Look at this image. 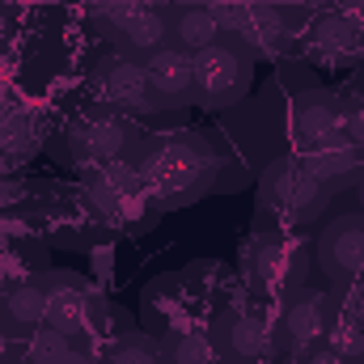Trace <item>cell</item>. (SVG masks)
<instances>
[{"instance_id":"obj_10","label":"cell","mask_w":364,"mask_h":364,"mask_svg":"<svg viewBox=\"0 0 364 364\" xmlns=\"http://www.w3.org/2000/svg\"><path fill=\"white\" fill-rule=\"evenodd\" d=\"M212 348L225 364H259L272 356L275 326L255 309H225V314H216Z\"/></svg>"},{"instance_id":"obj_14","label":"cell","mask_w":364,"mask_h":364,"mask_svg":"<svg viewBox=\"0 0 364 364\" xmlns=\"http://www.w3.org/2000/svg\"><path fill=\"white\" fill-rule=\"evenodd\" d=\"M149 90L157 97V110H186L195 102V60L178 47H161L144 60Z\"/></svg>"},{"instance_id":"obj_33","label":"cell","mask_w":364,"mask_h":364,"mask_svg":"<svg viewBox=\"0 0 364 364\" xmlns=\"http://www.w3.org/2000/svg\"><path fill=\"white\" fill-rule=\"evenodd\" d=\"M279 4V0H275ZM284 4H301V9H335V0H284Z\"/></svg>"},{"instance_id":"obj_6","label":"cell","mask_w":364,"mask_h":364,"mask_svg":"<svg viewBox=\"0 0 364 364\" xmlns=\"http://www.w3.org/2000/svg\"><path fill=\"white\" fill-rule=\"evenodd\" d=\"M90 203L106 216V220H119V225L132 229V233L144 229V225H153L157 212H161V208L153 203L144 178H140L136 161H110V166H102L90 178Z\"/></svg>"},{"instance_id":"obj_5","label":"cell","mask_w":364,"mask_h":364,"mask_svg":"<svg viewBox=\"0 0 364 364\" xmlns=\"http://www.w3.org/2000/svg\"><path fill=\"white\" fill-rule=\"evenodd\" d=\"M43 292H47V326L68 335V339H85L90 331H97L110 309L102 301V292L93 288L85 275L77 272H43L38 275Z\"/></svg>"},{"instance_id":"obj_36","label":"cell","mask_w":364,"mask_h":364,"mask_svg":"<svg viewBox=\"0 0 364 364\" xmlns=\"http://www.w3.org/2000/svg\"><path fill=\"white\" fill-rule=\"evenodd\" d=\"M0 4H9V0H0Z\"/></svg>"},{"instance_id":"obj_16","label":"cell","mask_w":364,"mask_h":364,"mask_svg":"<svg viewBox=\"0 0 364 364\" xmlns=\"http://www.w3.org/2000/svg\"><path fill=\"white\" fill-rule=\"evenodd\" d=\"M305 47L322 64H352L356 55H364V34L343 13H318L305 30Z\"/></svg>"},{"instance_id":"obj_22","label":"cell","mask_w":364,"mask_h":364,"mask_svg":"<svg viewBox=\"0 0 364 364\" xmlns=\"http://www.w3.org/2000/svg\"><path fill=\"white\" fill-rule=\"evenodd\" d=\"M322 343L339 356V364H364V326L343 318V314H335V322H331Z\"/></svg>"},{"instance_id":"obj_26","label":"cell","mask_w":364,"mask_h":364,"mask_svg":"<svg viewBox=\"0 0 364 364\" xmlns=\"http://www.w3.org/2000/svg\"><path fill=\"white\" fill-rule=\"evenodd\" d=\"M343 136L364 149V93L343 97Z\"/></svg>"},{"instance_id":"obj_7","label":"cell","mask_w":364,"mask_h":364,"mask_svg":"<svg viewBox=\"0 0 364 364\" xmlns=\"http://www.w3.org/2000/svg\"><path fill=\"white\" fill-rule=\"evenodd\" d=\"M136 132L127 123V114L119 110H90L81 119L68 123V157L73 161H90V166H110V161H123V153L132 149Z\"/></svg>"},{"instance_id":"obj_19","label":"cell","mask_w":364,"mask_h":364,"mask_svg":"<svg viewBox=\"0 0 364 364\" xmlns=\"http://www.w3.org/2000/svg\"><path fill=\"white\" fill-rule=\"evenodd\" d=\"M166 13H170V47H178L186 55H195V51H203L220 38V21L203 0L166 4Z\"/></svg>"},{"instance_id":"obj_29","label":"cell","mask_w":364,"mask_h":364,"mask_svg":"<svg viewBox=\"0 0 364 364\" xmlns=\"http://www.w3.org/2000/svg\"><path fill=\"white\" fill-rule=\"evenodd\" d=\"M335 13H343V17L364 34V0H335Z\"/></svg>"},{"instance_id":"obj_35","label":"cell","mask_w":364,"mask_h":364,"mask_svg":"<svg viewBox=\"0 0 364 364\" xmlns=\"http://www.w3.org/2000/svg\"><path fill=\"white\" fill-rule=\"evenodd\" d=\"M356 191H360V203H364V170H360V178H356Z\"/></svg>"},{"instance_id":"obj_9","label":"cell","mask_w":364,"mask_h":364,"mask_svg":"<svg viewBox=\"0 0 364 364\" xmlns=\"http://www.w3.org/2000/svg\"><path fill=\"white\" fill-rule=\"evenodd\" d=\"M93 85L106 97V106L119 110V114H157V97L149 90L144 64L132 60V55H123V51H110V55L97 60Z\"/></svg>"},{"instance_id":"obj_20","label":"cell","mask_w":364,"mask_h":364,"mask_svg":"<svg viewBox=\"0 0 364 364\" xmlns=\"http://www.w3.org/2000/svg\"><path fill=\"white\" fill-rule=\"evenodd\" d=\"M161 356H166V364H216L220 360L212 339L199 335V331H170L161 339Z\"/></svg>"},{"instance_id":"obj_4","label":"cell","mask_w":364,"mask_h":364,"mask_svg":"<svg viewBox=\"0 0 364 364\" xmlns=\"http://www.w3.org/2000/svg\"><path fill=\"white\" fill-rule=\"evenodd\" d=\"M242 272L250 284L288 296V292L305 288V279H309V250L301 242L284 237L279 229H263L242 246Z\"/></svg>"},{"instance_id":"obj_13","label":"cell","mask_w":364,"mask_h":364,"mask_svg":"<svg viewBox=\"0 0 364 364\" xmlns=\"http://www.w3.org/2000/svg\"><path fill=\"white\" fill-rule=\"evenodd\" d=\"M106 34L119 43L123 55H132V60L144 64L149 55H157L161 47H170V13L157 0H136L114 26H106Z\"/></svg>"},{"instance_id":"obj_18","label":"cell","mask_w":364,"mask_h":364,"mask_svg":"<svg viewBox=\"0 0 364 364\" xmlns=\"http://www.w3.org/2000/svg\"><path fill=\"white\" fill-rule=\"evenodd\" d=\"M0 322L9 326L13 339H34L47 326V292H43L38 275L26 279V284H13L0 296Z\"/></svg>"},{"instance_id":"obj_11","label":"cell","mask_w":364,"mask_h":364,"mask_svg":"<svg viewBox=\"0 0 364 364\" xmlns=\"http://www.w3.org/2000/svg\"><path fill=\"white\" fill-rule=\"evenodd\" d=\"M318 267L331 284L364 279V212H343L318 233Z\"/></svg>"},{"instance_id":"obj_21","label":"cell","mask_w":364,"mask_h":364,"mask_svg":"<svg viewBox=\"0 0 364 364\" xmlns=\"http://www.w3.org/2000/svg\"><path fill=\"white\" fill-rule=\"evenodd\" d=\"M106 364H166V356H161V343H157V339H149L144 331H132V326H127V331L114 339Z\"/></svg>"},{"instance_id":"obj_1","label":"cell","mask_w":364,"mask_h":364,"mask_svg":"<svg viewBox=\"0 0 364 364\" xmlns=\"http://www.w3.org/2000/svg\"><path fill=\"white\" fill-rule=\"evenodd\" d=\"M136 170L161 212L203 199L220 178V153L199 132H170L140 149Z\"/></svg>"},{"instance_id":"obj_12","label":"cell","mask_w":364,"mask_h":364,"mask_svg":"<svg viewBox=\"0 0 364 364\" xmlns=\"http://www.w3.org/2000/svg\"><path fill=\"white\" fill-rule=\"evenodd\" d=\"M220 21V34L233 38L250 60L255 55H272L275 47H284L288 38V17L275 0H263V4H250V9H225L216 13Z\"/></svg>"},{"instance_id":"obj_17","label":"cell","mask_w":364,"mask_h":364,"mask_svg":"<svg viewBox=\"0 0 364 364\" xmlns=\"http://www.w3.org/2000/svg\"><path fill=\"white\" fill-rule=\"evenodd\" d=\"M301 161H305V170L322 182L326 191H339V186H348L352 178H360L364 149H360V144H352L348 136H339V140H331V144L305 149V153H301Z\"/></svg>"},{"instance_id":"obj_2","label":"cell","mask_w":364,"mask_h":364,"mask_svg":"<svg viewBox=\"0 0 364 364\" xmlns=\"http://www.w3.org/2000/svg\"><path fill=\"white\" fill-rule=\"evenodd\" d=\"M255 203H259V220L284 233V229H301L318 220L331 203V191L305 170L301 157H279L263 170Z\"/></svg>"},{"instance_id":"obj_23","label":"cell","mask_w":364,"mask_h":364,"mask_svg":"<svg viewBox=\"0 0 364 364\" xmlns=\"http://www.w3.org/2000/svg\"><path fill=\"white\" fill-rule=\"evenodd\" d=\"M73 352V339L43 326L34 339H26V352H21V364H64V356Z\"/></svg>"},{"instance_id":"obj_34","label":"cell","mask_w":364,"mask_h":364,"mask_svg":"<svg viewBox=\"0 0 364 364\" xmlns=\"http://www.w3.org/2000/svg\"><path fill=\"white\" fill-rule=\"evenodd\" d=\"M4 43H9V21L0 17V51H4Z\"/></svg>"},{"instance_id":"obj_24","label":"cell","mask_w":364,"mask_h":364,"mask_svg":"<svg viewBox=\"0 0 364 364\" xmlns=\"http://www.w3.org/2000/svg\"><path fill=\"white\" fill-rule=\"evenodd\" d=\"M0 149L9 157H26L34 149V123L26 110H4L0 114Z\"/></svg>"},{"instance_id":"obj_3","label":"cell","mask_w":364,"mask_h":364,"mask_svg":"<svg viewBox=\"0 0 364 364\" xmlns=\"http://www.w3.org/2000/svg\"><path fill=\"white\" fill-rule=\"evenodd\" d=\"M195 102L208 110H229L250 93V73L255 60L233 43V38H216L212 47L195 51Z\"/></svg>"},{"instance_id":"obj_8","label":"cell","mask_w":364,"mask_h":364,"mask_svg":"<svg viewBox=\"0 0 364 364\" xmlns=\"http://www.w3.org/2000/svg\"><path fill=\"white\" fill-rule=\"evenodd\" d=\"M335 322V301L331 292H318V288H296L284 296V309L275 318V343L284 352H305V348H318L326 339Z\"/></svg>"},{"instance_id":"obj_15","label":"cell","mask_w":364,"mask_h":364,"mask_svg":"<svg viewBox=\"0 0 364 364\" xmlns=\"http://www.w3.org/2000/svg\"><path fill=\"white\" fill-rule=\"evenodd\" d=\"M292 132L301 149H318L343 136V97L331 90H309L292 106Z\"/></svg>"},{"instance_id":"obj_25","label":"cell","mask_w":364,"mask_h":364,"mask_svg":"<svg viewBox=\"0 0 364 364\" xmlns=\"http://www.w3.org/2000/svg\"><path fill=\"white\" fill-rule=\"evenodd\" d=\"M331 301H335V314H343V318H352V322L364 326V279H356V284H335Z\"/></svg>"},{"instance_id":"obj_37","label":"cell","mask_w":364,"mask_h":364,"mask_svg":"<svg viewBox=\"0 0 364 364\" xmlns=\"http://www.w3.org/2000/svg\"><path fill=\"white\" fill-rule=\"evenodd\" d=\"M97 364H102V360H97Z\"/></svg>"},{"instance_id":"obj_27","label":"cell","mask_w":364,"mask_h":364,"mask_svg":"<svg viewBox=\"0 0 364 364\" xmlns=\"http://www.w3.org/2000/svg\"><path fill=\"white\" fill-rule=\"evenodd\" d=\"M85 4H90V17L102 26V30H106V26H114V21L127 13L136 0H85Z\"/></svg>"},{"instance_id":"obj_31","label":"cell","mask_w":364,"mask_h":364,"mask_svg":"<svg viewBox=\"0 0 364 364\" xmlns=\"http://www.w3.org/2000/svg\"><path fill=\"white\" fill-rule=\"evenodd\" d=\"M13 356H17V339H13L9 326L0 322V364H13Z\"/></svg>"},{"instance_id":"obj_32","label":"cell","mask_w":364,"mask_h":364,"mask_svg":"<svg viewBox=\"0 0 364 364\" xmlns=\"http://www.w3.org/2000/svg\"><path fill=\"white\" fill-rule=\"evenodd\" d=\"M212 13H225V9H250V4H263V0H203Z\"/></svg>"},{"instance_id":"obj_28","label":"cell","mask_w":364,"mask_h":364,"mask_svg":"<svg viewBox=\"0 0 364 364\" xmlns=\"http://www.w3.org/2000/svg\"><path fill=\"white\" fill-rule=\"evenodd\" d=\"M296 364H339V356H335L326 343H318V348H305V352H296Z\"/></svg>"},{"instance_id":"obj_30","label":"cell","mask_w":364,"mask_h":364,"mask_svg":"<svg viewBox=\"0 0 364 364\" xmlns=\"http://www.w3.org/2000/svg\"><path fill=\"white\" fill-rule=\"evenodd\" d=\"M64 364H97V356H93V348L85 339H73V352L64 356Z\"/></svg>"}]
</instances>
